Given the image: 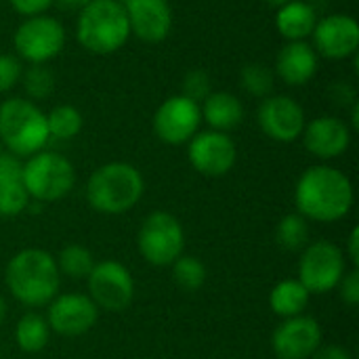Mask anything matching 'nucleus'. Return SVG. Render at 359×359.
<instances>
[{
	"label": "nucleus",
	"instance_id": "f257e3e1",
	"mask_svg": "<svg viewBox=\"0 0 359 359\" xmlns=\"http://www.w3.org/2000/svg\"><path fill=\"white\" fill-rule=\"evenodd\" d=\"M299 215L320 223H332L349 215L353 206V185L345 172L332 166L307 168L294 189Z\"/></svg>",
	"mask_w": 359,
	"mask_h": 359
},
{
	"label": "nucleus",
	"instance_id": "f03ea898",
	"mask_svg": "<svg viewBox=\"0 0 359 359\" xmlns=\"http://www.w3.org/2000/svg\"><path fill=\"white\" fill-rule=\"evenodd\" d=\"M4 282L11 294L25 307L48 305L59 290V269L53 255L40 248L17 252L8 265Z\"/></svg>",
	"mask_w": 359,
	"mask_h": 359
},
{
	"label": "nucleus",
	"instance_id": "7ed1b4c3",
	"mask_svg": "<svg viewBox=\"0 0 359 359\" xmlns=\"http://www.w3.org/2000/svg\"><path fill=\"white\" fill-rule=\"evenodd\" d=\"M145 189L141 172L126 162L99 166L86 185L88 204L103 215H122L137 206Z\"/></svg>",
	"mask_w": 359,
	"mask_h": 359
},
{
	"label": "nucleus",
	"instance_id": "20e7f679",
	"mask_svg": "<svg viewBox=\"0 0 359 359\" xmlns=\"http://www.w3.org/2000/svg\"><path fill=\"white\" fill-rule=\"evenodd\" d=\"M76 34L88 53L111 55L120 50L130 36L124 4L118 0H90L78 15Z\"/></svg>",
	"mask_w": 359,
	"mask_h": 359
},
{
	"label": "nucleus",
	"instance_id": "39448f33",
	"mask_svg": "<svg viewBox=\"0 0 359 359\" xmlns=\"http://www.w3.org/2000/svg\"><path fill=\"white\" fill-rule=\"evenodd\" d=\"M50 139L46 116L27 99H6L0 103V145L13 156H34Z\"/></svg>",
	"mask_w": 359,
	"mask_h": 359
},
{
	"label": "nucleus",
	"instance_id": "423d86ee",
	"mask_svg": "<svg viewBox=\"0 0 359 359\" xmlns=\"http://www.w3.org/2000/svg\"><path fill=\"white\" fill-rule=\"evenodd\" d=\"M27 196L36 202H55L65 198L76 181L74 166L55 151H38L23 164L21 175Z\"/></svg>",
	"mask_w": 359,
	"mask_h": 359
},
{
	"label": "nucleus",
	"instance_id": "0eeeda50",
	"mask_svg": "<svg viewBox=\"0 0 359 359\" xmlns=\"http://www.w3.org/2000/svg\"><path fill=\"white\" fill-rule=\"evenodd\" d=\"M137 246L149 265H172L183 255L185 246V233L179 219L164 210L151 212L139 229Z\"/></svg>",
	"mask_w": 359,
	"mask_h": 359
},
{
	"label": "nucleus",
	"instance_id": "6e6552de",
	"mask_svg": "<svg viewBox=\"0 0 359 359\" xmlns=\"http://www.w3.org/2000/svg\"><path fill=\"white\" fill-rule=\"evenodd\" d=\"M343 250L326 240L305 246L299 261V282L309 294H326L339 286L345 276Z\"/></svg>",
	"mask_w": 359,
	"mask_h": 359
},
{
	"label": "nucleus",
	"instance_id": "1a4fd4ad",
	"mask_svg": "<svg viewBox=\"0 0 359 359\" xmlns=\"http://www.w3.org/2000/svg\"><path fill=\"white\" fill-rule=\"evenodd\" d=\"M15 48L17 53L34 63H46L57 57L65 46V29L63 25L46 15L27 17L15 32Z\"/></svg>",
	"mask_w": 359,
	"mask_h": 359
},
{
	"label": "nucleus",
	"instance_id": "9d476101",
	"mask_svg": "<svg viewBox=\"0 0 359 359\" xmlns=\"http://www.w3.org/2000/svg\"><path fill=\"white\" fill-rule=\"evenodd\" d=\"M88 297L97 305V309H105L111 313L124 311L135 297V282L130 271L118 261L95 263L88 273Z\"/></svg>",
	"mask_w": 359,
	"mask_h": 359
},
{
	"label": "nucleus",
	"instance_id": "9b49d317",
	"mask_svg": "<svg viewBox=\"0 0 359 359\" xmlns=\"http://www.w3.org/2000/svg\"><path fill=\"white\" fill-rule=\"evenodd\" d=\"M187 158L200 175L223 177L233 168L238 149L227 133L206 130V133H196L189 139Z\"/></svg>",
	"mask_w": 359,
	"mask_h": 359
},
{
	"label": "nucleus",
	"instance_id": "f8f14e48",
	"mask_svg": "<svg viewBox=\"0 0 359 359\" xmlns=\"http://www.w3.org/2000/svg\"><path fill=\"white\" fill-rule=\"evenodd\" d=\"M202 122L200 105L183 95L166 99L154 116V133L168 145L187 143Z\"/></svg>",
	"mask_w": 359,
	"mask_h": 359
},
{
	"label": "nucleus",
	"instance_id": "ddd939ff",
	"mask_svg": "<svg viewBox=\"0 0 359 359\" xmlns=\"http://www.w3.org/2000/svg\"><path fill=\"white\" fill-rule=\"evenodd\" d=\"M259 126L261 130L280 143H290L303 135L305 128V111L303 107L286 95H276V97H265L259 111Z\"/></svg>",
	"mask_w": 359,
	"mask_h": 359
},
{
	"label": "nucleus",
	"instance_id": "4468645a",
	"mask_svg": "<svg viewBox=\"0 0 359 359\" xmlns=\"http://www.w3.org/2000/svg\"><path fill=\"white\" fill-rule=\"evenodd\" d=\"M320 345L322 326L316 318L309 316L284 320L271 337V347L278 359H309Z\"/></svg>",
	"mask_w": 359,
	"mask_h": 359
},
{
	"label": "nucleus",
	"instance_id": "2eb2a0df",
	"mask_svg": "<svg viewBox=\"0 0 359 359\" xmlns=\"http://www.w3.org/2000/svg\"><path fill=\"white\" fill-rule=\"evenodd\" d=\"M99 320V309L86 294H59L48 305L46 324L61 337H80Z\"/></svg>",
	"mask_w": 359,
	"mask_h": 359
},
{
	"label": "nucleus",
	"instance_id": "dca6fc26",
	"mask_svg": "<svg viewBox=\"0 0 359 359\" xmlns=\"http://www.w3.org/2000/svg\"><path fill=\"white\" fill-rule=\"evenodd\" d=\"M130 34L143 42H162L172 27L168 0H124Z\"/></svg>",
	"mask_w": 359,
	"mask_h": 359
},
{
	"label": "nucleus",
	"instance_id": "f3484780",
	"mask_svg": "<svg viewBox=\"0 0 359 359\" xmlns=\"http://www.w3.org/2000/svg\"><path fill=\"white\" fill-rule=\"evenodd\" d=\"M316 48L328 59H345L358 53L359 25L349 15H328L313 27Z\"/></svg>",
	"mask_w": 359,
	"mask_h": 359
},
{
	"label": "nucleus",
	"instance_id": "a211bd4d",
	"mask_svg": "<svg viewBox=\"0 0 359 359\" xmlns=\"http://www.w3.org/2000/svg\"><path fill=\"white\" fill-rule=\"evenodd\" d=\"M303 143L309 154L322 160H332L347 151L351 143V133L343 120L332 116H320L309 124H305Z\"/></svg>",
	"mask_w": 359,
	"mask_h": 359
},
{
	"label": "nucleus",
	"instance_id": "6ab92c4d",
	"mask_svg": "<svg viewBox=\"0 0 359 359\" xmlns=\"http://www.w3.org/2000/svg\"><path fill=\"white\" fill-rule=\"evenodd\" d=\"M276 72L278 76L290 84V86H303L307 84L316 72H318V55L316 50L303 42H288L286 46H282V50L278 53V61H276Z\"/></svg>",
	"mask_w": 359,
	"mask_h": 359
},
{
	"label": "nucleus",
	"instance_id": "aec40b11",
	"mask_svg": "<svg viewBox=\"0 0 359 359\" xmlns=\"http://www.w3.org/2000/svg\"><path fill=\"white\" fill-rule=\"evenodd\" d=\"M316 23H318L316 8L303 0H290L286 4H282L278 8V15H276L278 32L290 42H297V40L311 36Z\"/></svg>",
	"mask_w": 359,
	"mask_h": 359
},
{
	"label": "nucleus",
	"instance_id": "412c9836",
	"mask_svg": "<svg viewBox=\"0 0 359 359\" xmlns=\"http://www.w3.org/2000/svg\"><path fill=\"white\" fill-rule=\"evenodd\" d=\"M202 118L208 122L212 130L227 133L236 128L244 118V107L240 99L231 93H210L200 107Z\"/></svg>",
	"mask_w": 359,
	"mask_h": 359
},
{
	"label": "nucleus",
	"instance_id": "4be33fe9",
	"mask_svg": "<svg viewBox=\"0 0 359 359\" xmlns=\"http://www.w3.org/2000/svg\"><path fill=\"white\" fill-rule=\"evenodd\" d=\"M309 292L299 280H282L280 284L273 286L269 294V307L276 316L288 320L303 316V311L309 305Z\"/></svg>",
	"mask_w": 359,
	"mask_h": 359
},
{
	"label": "nucleus",
	"instance_id": "5701e85b",
	"mask_svg": "<svg viewBox=\"0 0 359 359\" xmlns=\"http://www.w3.org/2000/svg\"><path fill=\"white\" fill-rule=\"evenodd\" d=\"M50 337V328L46 320L38 313H27L17 322L15 328V341L21 351L25 353H38L46 347Z\"/></svg>",
	"mask_w": 359,
	"mask_h": 359
},
{
	"label": "nucleus",
	"instance_id": "b1692460",
	"mask_svg": "<svg viewBox=\"0 0 359 359\" xmlns=\"http://www.w3.org/2000/svg\"><path fill=\"white\" fill-rule=\"evenodd\" d=\"M307 238H309V223L303 215L292 212L286 215L276 229V240L284 250L297 252L301 248L307 246Z\"/></svg>",
	"mask_w": 359,
	"mask_h": 359
},
{
	"label": "nucleus",
	"instance_id": "393cba45",
	"mask_svg": "<svg viewBox=\"0 0 359 359\" xmlns=\"http://www.w3.org/2000/svg\"><path fill=\"white\" fill-rule=\"evenodd\" d=\"M208 271L198 257H179L172 263V280L185 292H196L206 284Z\"/></svg>",
	"mask_w": 359,
	"mask_h": 359
},
{
	"label": "nucleus",
	"instance_id": "a878e982",
	"mask_svg": "<svg viewBox=\"0 0 359 359\" xmlns=\"http://www.w3.org/2000/svg\"><path fill=\"white\" fill-rule=\"evenodd\" d=\"M95 267V259L93 252L80 244H69L59 252L57 259V269L69 278H88V273Z\"/></svg>",
	"mask_w": 359,
	"mask_h": 359
},
{
	"label": "nucleus",
	"instance_id": "bb28decb",
	"mask_svg": "<svg viewBox=\"0 0 359 359\" xmlns=\"http://www.w3.org/2000/svg\"><path fill=\"white\" fill-rule=\"evenodd\" d=\"M48 135L55 139H74L82 128V114L72 105H59L46 116Z\"/></svg>",
	"mask_w": 359,
	"mask_h": 359
},
{
	"label": "nucleus",
	"instance_id": "cd10ccee",
	"mask_svg": "<svg viewBox=\"0 0 359 359\" xmlns=\"http://www.w3.org/2000/svg\"><path fill=\"white\" fill-rule=\"evenodd\" d=\"M240 86L252 97H269L273 90V72L265 63H248L240 72Z\"/></svg>",
	"mask_w": 359,
	"mask_h": 359
},
{
	"label": "nucleus",
	"instance_id": "c85d7f7f",
	"mask_svg": "<svg viewBox=\"0 0 359 359\" xmlns=\"http://www.w3.org/2000/svg\"><path fill=\"white\" fill-rule=\"evenodd\" d=\"M23 76V86L25 93L32 99H46L55 90V76L44 63H34L29 69H25Z\"/></svg>",
	"mask_w": 359,
	"mask_h": 359
},
{
	"label": "nucleus",
	"instance_id": "c756f323",
	"mask_svg": "<svg viewBox=\"0 0 359 359\" xmlns=\"http://www.w3.org/2000/svg\"><path fill=\"white\" fill-rule=\"evenodd\" d=\"M29 196L23 187V181L0 185V217H17L29 206Z\"/></svg>",
	"mask_w": 359,
	"mask_h": 359
},
{
	"label": "nucleus",
	"instance_id": "7c9ffc66",
	"mask_svg": "<svg viewBox=\"0 0 359 359\" xmlns=\"http://www.w3.org/2000/svg\"><path fill=\"white\" fill-rule=\"evenodd\" d=\"M210 95V76L202 69H194L183 80V97L191 101H204Z\"/></svg>",
	"mask_w": 359,
	"mask_h": 359
},
{
	"label": "nucleus",
	"instance_id": "2f4dec72",
	"mask_svg": "<svg viewBox=\"0 0 359 359\" xmlns=\"http://www.w3.org/2000/svg\"><path fill=\"white\" fill-rule=\"evenodd\" d=\"M21 74H23V69H21L19 59L13 55L0 53V93L11 90L19 82Z\"/></svg>",
	"mask_w": 359,
	"mask_h": 359
},
{
	"label": "nucleus",
	"instance_id": "473e14b6",
	"mask_svg": "<svg viewBox=\"0 0 359 359\" xmlns=\"http://www.w3.org/2000/svg\"><path fill=\"white\" fill-rule=\"evenodd\" d=\"M21 175H23V164L19 162V158L0 154V185L21 181Z\"/></svg>",
	"mask_w": 359,
	"mask_h": 359
},
{
	"label": "nucleus",
	"instance_id": "72a5a7b5",
	"mask_svg": "<svg viewBox=\"0 0 359 359\" xmlns=\"http://www.w3.org/2000/svg\"><path fill=\"white\" fill-rule=\"evenodd\" d=\"M341 290V299L349 305V307H355L359 305V271L353 269L349 271L347 276H343V280L339 282L337 286Z\"/></svg>",
	"mask_w": 359,
	"mask_h": 359
},
{
	"label": "nucleus",
	"instance_id": "f704fd0d",
	"mask_svg": "<svg viewBox=\"0 0 359 359\" xmlns=\"http://www.w3.org/2000/svg\"><path fill=\"white\" fill-rule=\"evenodd\" d=\"M55 0H11L13 8L25 17H34V15H42Z\"/></svg>",
	"mask_w": 359,
	"mask_h": 359
},
{
	"label": "nucleus",
	"instance_id": "c9c22d12",
	"mask_svg": "<svg viewBox=\"0 0 359 359\" xmlns=\"http://www.w3.org/2000/svg\"><path fill=\"white\" fill-rule=\"evenodd\" d=\"M313 359H351V353L341 345H320L311 355Z\"/></svg>",
	"mask_w": 359,
	"mask_h": 359
},
{
	"label": "nucleus",
	"instance_id": "e433bc0d",
	"mask_svg": "<svg viewBox=\"0 0 359 359\" xmlns=\"http://www.w3.org/2000/svg\"><path fill=\"white\" fill-rule=\"evenodd\" d=\"M347 252H349V259L353 261V265H358L359 263V229L358 227H353V231H351V236H349V240H347Z\"/></svg>",
	"mask_w": 359,
	"mask_h": 359
},
{
	"label": "nucleus",
	"instance_id": "4c0bfd02",
	"mask_svg": "<svg viewBox=\"0 0 359 359\" xmlns=\"http://www.w3.org/2000/svg\"><path fill=\"white\" fill-rule=\"evenodd\" d=\"M63 11H82L90 0H55Z\"/></svg>",
	"mask_w": 359,
	"mask_h": 359
},
{
	"label": "nucleus",
	"instance_id": "58836bf2",
	"mask_svg": "<svg viewBox=\"0 0 359 359\" xmlns=\"http://www.w3.org/2000/svg\"><path fill=\"white\" fill-rule=\"evenodd\" d=\"M351 118H353V128H358V126H359V103H358V101L353 103V111H351Z\"/></svg>",
	"mask_w": 359,
	"mask_h": 359
},
{
	"label": "nucleus",
	"instance_id": "ea45409f",
	"mask_svg": "<svg viewBox=\"0 0 359 359\" xmlns=\"http://www.w3.org/2000/svg\"><path fill=\"white\" fill-rule=\"evenodd\" d=\"M4 320H6V303H4V299L0 297V326H2Z\"/></svg>",
	"mask_w": 359,
	"mask_h": 359
},
{
	"label": "nucleus",
	"instance_id": "a19ab883",
	"mask_svg": "<svg viewBox=\"0 0 359 359\" xmlns=\"http://www.w3.org/2000/svg\"><path fill=\"white\" fill-rule=\"evenodd\" d=\"M265 2H267L269 6H278V8H280L282 4H286V2H290V0H265Z\"/></svg>",
	"mask_w": 359,
	"mask_h": 359
},
{
	"label": "nucleus",
	"instance_id": "79ce46f5",
	"mask_svg": "<svg viewBox=\"0 0 359 359\" xmlns=\"http://www.w3.org/2000/svg\"><path fill=\"white\" fill-rule=\"evenodd\" d=\"M118 2H124V0H118Z\"/></svg>",
	"mask_w": 359,
	"mask_h": 359
},
{
	"label": "nucleus",
	"instance_id": "37998d69",
	"mask_svg": "<svg viewBox=\"0 0 359 359\" xmlns=\"http://www.w3.org/2000/svg\"><path fill=\"white\" fill-rule=\"evenodd\" d=\"M0 154H2V149H0Z\"/></svg>",
	"mask_w": 359,
	"mask_h": 359
}]
</instances>
